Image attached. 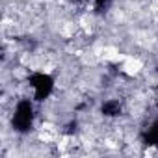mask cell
<instances>
[{
	"label": "cell",
	"instance_id": "obj_1",
	"mask_svg": "<svg viewBox=\"0 0 158 158\" xmlns=\"http://www.w3.org/2000/svg\"><path fill=\"white\" fill-rule=\"evenodd\" d=\"M32 119H34V114H32V104L28 101H21L19 106H17V112H15V117H13V127L19 130V132H26L32 125Z\"/></svg>",
	"mask_w": 158,
	"mask_h": 158
},
{
	"label": "cell",
	"instance_id": "obj_2",
	"mask_svg": "<svg viewBox=\"0 0 158 158\" xmlns=\"http://www.w3.org/2000/svg\"><path fill=\"white\" fill-rule=\"evenodd\" d=\"M30 84L34 86L35 89V99L37 101H43L45 97H48V93L52 91V78L48 74H41V73H35L30 76Z\"/></svg>",
	"mask_w": 158,
	"mask_h": 158
},
{
	"label": "cell",
	"instance_id": "obj_3",
	"mask_svg": "<svg viewBox=\"0 0 158 158\" xmlns=\"http://www.w3.org/2000/svg\"><path fill=\"white\" fill-rule=\"evenodd\" d=\"M145 143L147 145H156L158 143V119L154 121V125L149 128V132L145 134Z\"/></svg>",
	"mask_w": 158,
	"mask_h": 158
},
{
	"label": "cell",
	"instance_id": "obj_4",
	"mask_svg": "<svg viewBox=\"0 0 158 158\" xmlns=\"http://www.w3.org/2000/svg\"><path fill=\"white\" fill-rule=\"evenodd\" d=\"M119 112H121V106L117 101H108L102 104V114H106V115H117Z\"/></svg>",
	"mask_w": 158,
	"mask_h": 158
},
{
	"label": "cell",
	"instance_id": "obj_5",
	"mask_svg": "<svg viewBox=\"0 0 158 158\" xmlns=\"http://www.w3.org/2000/svg\"><path fill=\"white\" fill-rule=\"evenodd\" d=\"M108 6H110V0H95V10L99 13L104 11V10H108Z\"/></svg>",
	"mask_w": 158,
	"mask_h": 158
},
{
	"label": "cell",
	"instance_id": "obj_6",
	"mask_svg": "<svg viewBox=\"0 0 158 158\" xmlns=\"http://www.w3.org/2000/svg\"><path fill=\"white\" fill-rule=\"evenodd\" d=\"M78 2H84V0H78Z\"/></svg>",
	"mask_w": 158,
	"mask_h": 158
}]
</instances>
